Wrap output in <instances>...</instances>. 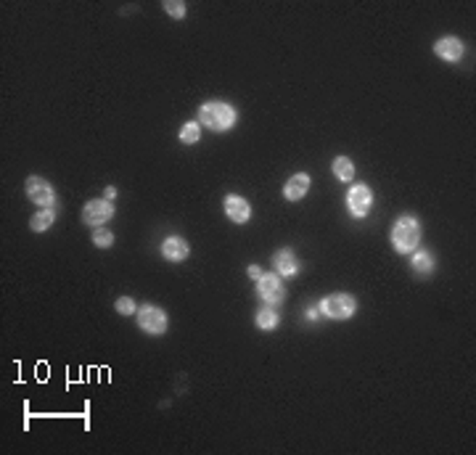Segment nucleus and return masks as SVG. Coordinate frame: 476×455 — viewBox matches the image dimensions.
Listing matches in <instances>:
<instances>
[{"instance_id": "obj_16", "label": "nucleus", "mask_w": 476, "mask_h": 455, "mask_svg": "<svg viewBox=\"0 0 476 455\" xmlns=\"http://www.w3.org/2000/svg\"><path fill=\"white\" fill-rule=\"evenodd\" d=\"M331 170H334V177L339 183H352V177H355V164L349 156H336Z\"/></svg>"}, {"instance_id": "obj_10", "label": "nucleus", "mask_w": 476, "mask_h": 455, "mask_svg": "<svg viewBox=\"0 0 476 455\" xmlns=\"http://www.w3.org/2000/svg\"><path fill=\"white\" fill-rule=\"evenodd\" d=\"M463 43L458 40V37H453V35H444V37H439L437 43H434V54H437V58H442V61H447V64H458L461 58H463Z\"/></svg>"}, {"instance_id": "obj_22", "label": "nucleus", "mask_w": 476, "mask_h": 455, "mask_svg": "<svg viewBox=\"0 0 476 455\" xmlns=\"http://www.w3.org/2000/svg\"><path fill=\"white\" fill-rule=\"evenodd\" d=\"M262 275H265V273H262L260 265H249V278H251V281H260Z\"/></svg>"}, {"instance_id": "obj_14", "label": "nucleus", "mask_w": 476, "mask_h": 455, "mask_svg": "<svg viewBox=\"0 0 476 455\" xmlns=\"http://www.w3.org/2000/svg\"><path fill=\"white\" fill-rule=\"evenodd\" d=\"M278 323H281V315H278V310H275L273 304H265V307H260V310H257V315H254V325H257L260 331H275V328H278Z\"/></svg>"}, {"instance_id": "obj_13", "label": "nucleus", "mask_w": 476, "mask_h": 455, "mask_svg": "<svg viewBox=\"0 0 476 455\" xmlns=\"http://www.w3.org/2000/svg\"><path fill=\"white\" fill-rule=\"evenodd\" d=\"M310 185H313L310 175H307V173H296V175H292V177L286 180V185H283V196H286L289 201H299V199H304V196H307Z\"/></svg>"}, {"instance_id": "obj_5", "label": "nucleus", "mask_w": 476, "mask_h": 455, "mask_svg": "<svg viewBox=\"0 0 476 455\" xmlns=\"http://www.w3.org/2000/svg\"><path fill=\"white\" fill-rule=\"evenodd\" d=\"M24 191H27V199L40 206V209H54L56 201H58L54 185L48 183L45 177H40V175H30L27 183H24Z\"/></svg>"}, {"instance_id": "obj_4", "label": "nucleus", "mask_w": 476, "mask_h": 455, "mask_svg": "<svg viewBox=\"0 0 476 455\" xmlns=\"http://www.w3.org/2000/svg\"><path fill=\"white\" fill-rule=\"evenodd\" d=\"M135 320H138V328L149 336H162L167 331V325H170L167 313L156 304H141L138 313H135Z\"/></svg>"}, {"instance_id": "obj_18", "label": "nucleus", "mask_w": 476, "mask_h": 455, "mask_svg": "<svg viewBox=\"0 0 476 455\" xmlns=\"http://www.w3.org/2000/svg\"><path fill=\"white\" fill-rule=\"evenodd\" d=\"M177 138H180V143H185V146H194V143H199V138H201V125H199V122H185L183 127H180V132H177Z\"/></svg>"}, {"instance_id": "obj_3", "label": "nucleus", "mask_w": 476, "mask_h": 455, "mask_svg": "<svg viewBox=\"0 0 476 455\" xmlns=\"http://www.w3.org/2000/svg\"><path fill=\"white\" fill-rule=\"evenodd\" d=\"M318 310H320V315L328 318V320H349V318L357 313V299L352 294L336 292L323 297L320 304H318Z\"/></svg>"}, {"instance_id": "obj_1", "label": "nucleus", "mask_w": 476, "mask_h": 455, "mask_svg": "<svg viewBox=\"0 0 476 455\" xmlns=\"http://www.w3.org/2000/svg\"><path fill=\"white\" fill-rule=\"evenodd\" d=\"M238 111L227 101H204L199 106V125H204L212 132H227L236 127Z\"/></svg>"}, {"instance_id": "obj_9", "label": "nucleus", "mask_w": 476, "mask_h": 455, "mask_svg": "<svg viewBox=\"0 0 476 455\" xmlns=\"http://www.w3.org/2000/svg\"><path fill=\"white\" fill-rule=\"evenodd\" d=\"M223 209H225V215L230 223H236V225H244V223H249L251 217V204L244 199V196L238 194H227L225 201H223Z\"/></svg>"}, {"instance_id": "obj_24", "label": "nucleus", "mask_w": 476, "mask_h": 455, "mask_svg": "<svg viewBox=\"0 0 476 455\" xmlns=\"http://www.w3.org/2000/svg\"><path fill=\"white\" fill-rule=\"evenodd\" d=\"M318 318H320V310H318V307H310V310H307V320H318Z\"/></svg>"}, {"instance_id": "obj_2", "label": "nucleus", "mask_w": 476, "mask_h": 455, "mask_svg": "<svg viewBox=\"0 0 476 455\" xmlns=\"http://www.w3.org/2000/svg\"><path fill=\"white\" fill-rule=\"evenodd\" d=\"M389 239L397 254H413L421 244V220L415 215H400L392 225Z\"/></svg>"}, {"instance_id": "obj_19", "label": "nucleus", "mask_w": 476, "mask_h": 455, "mask_svg": "<svg viewBox=\"0 0 476 455\" xmlns=\"http://www.w3.org/2000/svg\"><path fill=\"white\" fill-rule=\"evenodd\" d=\"M93 244H96L98 249H108V247L114 244V233L106 230V228H96V230H93Z\"/></svg>"}, {"instance_id": "obj_7", "label": "nucleus", "mask_w": 476, "mask_h": 455, "mask_svg": "<svg viewBox=\"0 0 476 455\" xmlns=\"http://www.w3.org/2000/svg\"><path fill=\"white\" fill-rule=\"evenodd\" d=\"M114 217V204L108 199H90L82 206V223L87 228H104Z\"/></svg>"}, {"instance_id": "obj_6", "label": "nucleus", "mask_w": 476, "mask_h": 455, "mask_svg": "<svg viewBox=\"0 0 476 455\" xmlns=\"http://www.w3.org/2000/svg\"><path fill=\"white\" fill-rule=\"evenodd\" d=\"M370 206H373L370 185L365 183L349 185V191H346V209H349V215L355 217V220H363V217H368Z\"/></svg>"}, {"instance_id": "obj_11", "label": "nucleus", "mask_w": 476, "mask_h": 455, "mask_svg": "<svg viewBox=\"0 0 476 455\" xmlns=\"http://www.w3.org/2000/svg\"><path fill=\"white\" fill-rule=\"evenodd\" d=\"M191 254V244L183 236H167L162 241V257L167 262H183Z\"/></svg>"}, {"instance_id": "obj_23", "label": "nucleus", "mask_w": 476, "mask_h": 455, "mask_svg": "<svg viewBox=\"0 0 476 455\" xmlns=\"http://www.w3.org/2000/svg\"><path fill=\"white\" fill-rule=\"evenodd\" d=\"M104 199L114 201V199H117V188H114V185H106V194H104Z\"/></svg>"}, {"instance_id": "obj_20", "label": "nucleus", "mask_w": 476, "mask_h": 455, "mask_svg": "<svg viewBox=\"0 0 476 455\" xmlns=\"http://www.w3.org/2000/svg\"><path fill=\"white\" fill-rule=\"evenodd\" d=\"M164 11L173 19H185V3L183 0H164Z\"/></svg>"}, {"instance_id": "obj_15", "label": "nucleus", "mask_w": 476, "mask_h": 455, "mask_svg": "<svg viewBox=\"0 0 476 455\" xmlns=\"http://www.w3.org/2000/svg\"><path fill=\"white\" fill-rule=\"evenodd\" d=\"M411 268L418 275H432L434 273V257H432V251H426V249H415L411 254Z\"/></svg>"}, {"instance_id": "obj_8", "label": "nucleus", "mask_w": 476, "mask_h": 455, "mask_svg": "<svg viewBox=\"0 0 476 455\" xmlns=\"http://www.w3.org/2000/svg\"><path fill=\"white\" fill-rule=\"evenodd\" d=\"M257 297H260L265 304H281L286 299V289H283V281L278 273H265L260 281H257Z\"/></svg>"}, {"instance_id": "obj_12", "label": "nucleus", "mask_w": 476, "mask_h": 455, "mask_svg": "<svg viewBox=\"0 0 476 455\" xmlns=\"http://www.w3.org/2000/svg\"><path fill=\"white\" fill-rule=\"evenodd\" d=\"M273 268L281 278H294L299 273V260L292 249H278L273 254Z\"/></svg>"}, {"instance_id": "obj_17", "label": "nucleus", "mask_w": 476, "mask_h": 455, "mask_svg": "<svg viewBox=\"0 0 476 455\" xmlns=\"http://www.w3.org/2000/svg\"><path fill=\"white\" fill-rule=\"evenodd\" d=\"M56 220V209H37L32 217H30V228H32L35 233H45L48 228L54 225Z\"/></svg>"}, {"instance_id": "obj_21", "label": "nucleus", "mask_w": 476, "mask_h": 455, "mask_svg": "<svg viewBox=\"0 0 476 455\" xmlns=\"http://www.w3.org/2000/svg\"><path fill=\"white\" fill-rule=\"evenodd\" d=\"M114 307H117V313L125 315V318H127V315H135V313H138V304L132 302V297H119Z\"/></svg>"}]
</instances>
